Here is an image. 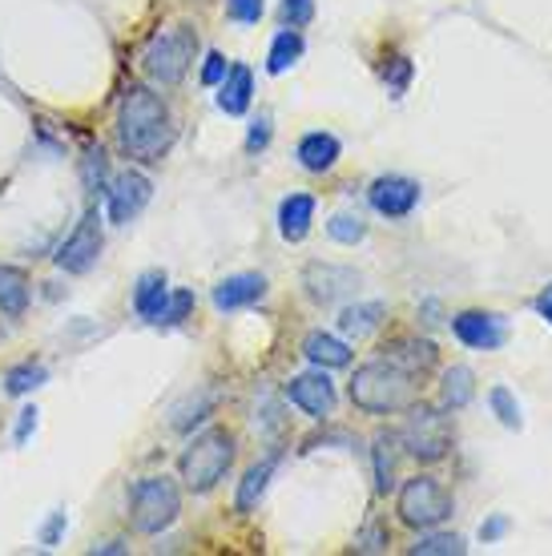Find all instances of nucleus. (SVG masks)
<instances>
[{"label":"nucleus","mask_w":552,"mask_h":556,"mask_svg":"<svg viewBox=\"0 0 552 556\" xmlns=\"http://www.w3.org/2000/svg\"><path fill=\"white\" fill-rule=\"evenodd\" d=\"M271 126H275V122H271V113H259V117L250 122V134H247V150L250 153H259V150H266V146H271Z\"/></svg>","instance_id":"35"},{"label":"nucleus","mask_w":552,"mask_h":556,"mask_svg":"<svg viewBox=\"0 0 552 556\" xmlns=\"http://www.w3.org/2000/svg\"><path fill=\"white\" fill-rule=\"evenodd\" d=\"M117 146L125 157L134 162H162L174 146V117L170 105L150 85H129L122 93V110H117Z\"/></svg>","instance_id":"1"},{"label":"nucleus","mask_w":552,"mask_h":556,"mask_svg":"<svg viewBox=\"0 0 552 556\" xmlns=\"http://www.w3.org/2000/svg\"><path fill=\"white\" fill-rule=\"evenodd\" d=\"M327 235L339 242V247H355L367 238V223H363L360 214H335L331 223H327Z\"/></svg>","instance_id":"29"},{"label":"nucleus","mask_w":552,"mask_h":556,"mask_svg":"<svg viewBox=\"0 0 552 556\" xmlns=\"http://www.w3.org/2000/svg\"><path fill=\"white\" fill-rule=\"evenodd\" d=\"M363 275L360 270H351V266H335V263H311L303 270V287L306 294L315 299L318 306H331L347 294L360 291Z\"/></svg>","instance_id":"11"},{"label":"nucleus","mask_w":552,"mask_h":556,"mask_svg":"<svg viewBox=\"0 0 552 556\" xmlns=\"http://www.w3.org/2000/svg\"><path fill=\"white\" fill-rule=\"evenodd\" d=\"M235 435L226 428H206L202 435H193L190 447L181 452L178 459V472H181V484L190 488L193 496H206L214 488L226 480L230 472V464H235Z\"/></svg>","instance_id":"3"},{"label":"nucleus","mask_w":552,"mask_h":556,"mask_svg":"<svg viewBox=\"0 0 552 556\" xmlns=\"http://www.w3.org/2000/svg\"><path fill=\"white\" fill-rule=\"evenodd\" d=\"M110 223L113 226H129L138 218L141 210L150 206L153 198V181L141 174V169H122V174H113L110 181Z\"/></svg>","instance_id":"9"},{"label":"nucleus","mask_w":552,"mask_h":556,"mask_svg":"<svg viewBox=\"0 0 552 556\" xmlns=\"http://www.w3.org/2000/svg\"><path fill=\"white\" fill-rule=\"evenodd\" d=\"M287 400L303 416L311 419H331L335 416V404H339V395H335V383L327 379V367H318V371H306V376H294L287 383Z\"/></svg>","instance_id":"10"},{"label":"nucleus","mask_w":552,"mask_h":556,"mask_svg":"<svg viewBox=\"0 0 552 556\" xmlns=\"http://www.w3.org/2000/svg\"><path fill=\"white\" fill-rule=\"evenodd\" d=\"M468 553V544L460 541L456 532H431L428 536H419L412 544V556H464Z\"/></svg>","instance_id":"28"},{"label":"nucleus","mask_w":552,"mask_h":556,"mask_svg":"<svg viewBox=\"0 0 552 556\" xmlns=\"http://www.w3.org/2000/svg\"><path fill=\"white\" fill-rule=\"evenodd\" d=\"M299 56H303V33L299 28H283L275 37V45H271V53H266V73L283 77Z\"/></svg>","instance_id":"26"},{"label":"nucleus","mask_w":552,"mask_h":556,"mask_svg":"<svg viewBox=\"0 0 552 556\" xmlns=\"http://www.w3.org/2000/svg\"><path fill=\"white\" fill-rule=\"evenodd\" d=\"M384 355H391L396 363H403V367H412L415 376H424V371H431L436 367V343L431 339H415V334H403V339H396V343H387Z\"/></svg>","instance_id":"21"},{"label":"nucleus","mask_w":552,"mask_h":556,"mask_svg":"<svg viewBox=\"0 0 552 556\" xmlns=\"http://www.w3.org/2000/svg\"><path fill=\"white\" fill-rule=\"evenodd\" d=\"M303 355L315 367H347L351 363V343H343V339H335V334H327V331H311L303 339Z\"/></svg>","instance_id":"22"},{"label":"nucleus","mask_w":552,"mask_h":556,"mask_svg":"<svg viewBox=\"0 0 552 556\" xmlns=\"http://www.w3.org/2000/svg\"><path fill=\"white\" fill-rule=\"evenodd\" d=\"M226 56L222 53H206V65H202V85H222V77H226Z\"/></svg>","instance_id":"36"},{"label":"nucleus","mask_w":552,"mask_h":556,"mask_svg":"<svg viewBox=\"0 0 552 556\" xmlns=\"http://www.w3.org/2000/svg\"><path fill=\"white\" fill-rule=\"evenodd\" d=\"M266 294V278L254 275V270H242V275H226L214 287V306L218 311H242V306L259 303Z\"/></svg>","instance_id":"14"},{"label":"nucleus","mask_w":552,"mask_h":556,"mask_svg":"<svg viewBox=\"0 0 552 556\" xmlns=\"http://www.w3.org/2000/svg\"><path fill=\"white\" fill-rule=\"evenodd\" d=\"M278 472V452H271L266 459H259L247 476H242V484H238V496H235V513H254L259 501H263L266 484H271V476Z\"/></svg>","instance_id":"19"},{"label":"nucleus","mask_w":552,"mask_h":556,"mask_svg":"<svg viewBox=\"0 0 552 556\" xmlns=\"http://www.w3.org/2000/svg\"><path fill=\"white\" fill-rule=\"evenodd\" d=\"M339 153H343L339 138H335V134H323V129H315V134H306V138L299 141V166L311 169V174H327V169L339 162Z\"/></svg>","instance_id":"18"},{"label":"nucleus","mask_w":552,"mask_h":556,"mask_svg":"<svg viewBox=\"0 0 552 556\" xmlns=\"http://www.w3.org/2000/svg\"><path fill=\"white\" fill-rule=\"evenodd\" d=\"M311 223H315V198L311 194L283 198V206H278V235L287 238V242H303L311 235Z\"/></svg>","instance_id":"17"},{"label":"nucleus","mask_w":552,"mask_h":556,"mask_svg":"<svg viewBox=\"0 0 552 556\" xmlns=\"http://www.w3.org/2000/svg\"><path fill=\"white\" fill-rule=\"evenodd\" d=\"M250 98H254V73L247 65H230L218 85V110L226 117H242L250 110Z\"/></svg>","instance_id":"16"},{"label":"nucleus","mask_w":552,"mask_h":556,"mask_svg":"<svg viewBox=\"0 0 552 556\" xmlns=\"http://www.w3.org/2000/svg\"><path fill=\"white\" fill-rule=\"evenodd\" d=\"M33 428H37V407H25V412H21V424H16V444H25Z\"/></svg>","instance_id":"39"},{"label":"nucleus","mask_w":552,"mask_h":556,"mask_svg":"<svg viewBox=\"0 0 552 556\" xmlns=\"http://www.w3.org/2000/svg\"><path fill=\"white\" fill-rule=\"evenodd\" d=\"M266 0H226V16L238 21V25H259Z\"/></svg>","instance_id":"33"},{"label":"nucleus","mask_w":552,"mask_h":556,"mask_svg":"<svg viewBox=\"0 0 552 556\" xmlns=\"http://www.w3.org/2000/svg\"><path fill=\"white\" fill-rule=\"evenodd\" d=\"M85 157H89V162H85V186H101V178H105V153L89 150Z\"/></svg>","instance_id":"37"},{"label":"nucleus","mask_w":552,"mask_h":556,"mask_svg":"<svg viewBox=\"0 0 552 556\" xmlns=\"http://www.w3.org/2000/svg\"><path fill=\"white\" fill-rule=\"evenodd\" d=\"M400 444H403V452L415 456L419 464H440V459L452 452V419H448V412L415 400V404L407 407V419H403Z\"/></svg>","instance_id":"6"},{"label":"nucleus","mask_w":552,"mask_h":556,"mask_svg":"<svg viewBox=\"0 0 552 556\" xmlns=\"http://www.w3.org/2000/svg\"><path fill=\"white\" fill-rule=\"evenodd\" d=\"M456 501H452V492L436 480V476H412V480H403L400 484V496H396V513L407 529H440L443 520L452 516Z\"/></svg>","instance_id":"7"},{"label":"nucleus","mask_w":552,"mask_h":556,"mask_svg":"<svg viewBox=\"0 0 552 556\" xmlns=\"http://www.w3.org/2000/svg\"><path fill=\"white\" fill-rule=\"evenodd\" d=\"M452 331H456L460 343L472 351H500L504 339H509L504 319L492 315V311H460L456 319H452Z\"/></svg>","instance_id":"13"},{"label":"nucleus","mask_w":552,"mask_h":556,"mask_svg":"<svg viewBox=\"0 0 552 556\" xmlns=\"http://www.w3.org/2000/svg\"><path fill=\"white\" fill-rule=\"evenodd\" d=\"M372 456H375V492L387 496L396 488V459H400V435L391 431H379L372 440Z\"/></svg>","instance_id":"23"},{"label":"nucleus","mask_w":552,"mask_h":556,"mask_svg":"<svg viewBox=\"0 0 552 556\" xmlns=\"http://www.w3.org/2000/svg\"><path fill=\"white\" fill-rule=\"evenodd\" d=\"M472 400H476V376H472V367H464V363L448 367L440 376V407L443 412H464Z\"/></svg>","instance_id":"20"},{"label":"nucleus","mask_w":552,"mask_h":556,"mask_svg":"<svg viewBox=\"0 0 552 556\" xmlns=\"http://www.w3.org/2000/svg\"><path fill=\"white\" fill-rule=\"evenodd\" d=\"M283 21L287 28H306L315 21V0H283Z\"/></svg>","instance_id":"34"},{"label":"nucleus","mask_w":552,"mask_h":556,"mask_svg":"<svg viewBox=\"0 0 552 556\" xmlns=\"http://www.w3.org/2000/svg\"><path fill=\"white\" fill-rule=\"evenodd\" d=\"M537 311H540V319H544L552 327V282L537 294Z\"/></svg>","instance_id":"41"},{"label":"nucleus","mask_w":552,"mask_h":556,"mask_svg":"<svg viewBox=\"0 0 552 556\" xmlns=\"http://www.w3.org/2000/svg\"><path fill=\"white\" fill-rule=\"evenodd\" d=\"M387 306L384 303H355V306H343L339 311V331L347 339H363V334H372L379 323H384Z\"/></svg>","instance_id":"24"},{"label":"nucleus","mask_w":552,"mask_h":556,"mask_svg":"<svg viewBox=\"0 0 552 556\" xmlns=\"http://www.w3.org/2000/svg\"><path fill=\"white\" fill-rule=\"evenodd\" d=\"M384 81L396 98H403V93H407V85H412V61H407V56H396V61L384 70Z\"/></svg>","instance_id":"32"},{"label":"nucleus","mask_w":552,"mask_h":556,"mask_svg":"<svg viewBox=\"0 0 552 556\" xmlns=\"http://www.w3.org/2000/svg\"><path fill=\"white\" fill-rule=\"evenodd\" d=\"M101 247H105V235H101V214L97 206H89L81 214V223L73 226V235L57 247L53 263L65 270V275H89L101 258Z\"/></svg>","instance_id":"8"},{"label":"nucleus","mask_w":552,"mask_h":556,"mask_svg":"<svg viewBox=\"0 0 552 556\" xmlns=\"http://www.w3.org/2000/svg\"><path fill=\"white\" fill-rule=\"evenodd\" d=\"M61 529H65V513H53V520H49V525H45V532H41V541L53 548L57 536H61Z\"/></svg>","instance_id":"40"},{"label":"nucleus","mask_w":552,"mask_h":556,"mask_svg":"<svg viewBox=\"0 0 552 556\" xmlns=\"http://www.w3.org/2000/svg\"><path fill=\"white\" fill-rule=\"evenodd\" d=\"M347 395L367 416H396V412H407L419 400V383H415L412 367L396 363L391 355H379L351 376Z\"/></svg>","instance_id":"2"},{"label":"nucleus","mask_w":552,"mask_h":556,"mask_svg":"<svg viewBox=\"0 0 552 556\" xmlns=\"http://www.w3.org/2000/svg\"><path fill=\"white\" fill-rule=\"evenodd\" d=\"M166 303H170L166 275H162V270H146V275L138 278V287H134V311H138V315H141L146 323H153V327H162Z\"/></svg>","instance_id":"15"},{"label":"nucleus","mask_w":552,"mask_h":556,"mask_svg":"<svg viewBox=\"0 0 552 556\" xmlns=\"http://www.w3.org/2000/svg\"><path fill=\"white\" fill-rule=\"evenodd\" d=\"M193 56H198V28L193 25H166L150 37V45L141 49V73L162 89L181 85V77L190 73Z\"/></svg>","instance_id":"4"},{"label":"nucleus","mask_w":552,"mask_h":556,"mask_svg":"<svg viewBox=\"0 0 552 556\" xmlns=\"http://www.w3.org/2000/svg\"><path fill=\"white\" fill-rule=\"evenodd\" d=\"M28 306V275L21 266L0 263V311L4 315H25Z\"/></svg>","instance_id":"25"},{"label":"nucleus","mask_w":552,"mask_h":556,"mask_svg":"<svg viewBox=\"0 0 552 556\" xmlns=\"http://www.w3.org/2000/svg\"><path fill=\"white\" fill-rule=\"evenodd\" d=\"M181 516V488L170 476H146L129 492V525L141 536H162Z\"/></svg>","instance_id":"5"},{"label":"nucleus","mask_w":552,"mask_h":556,"mask_svg":"<svg viewBox=\"0 0 552 556\" xmlns=\"http://www.w3.org/2000/svg\"><path fill=\"white\" fill-rule=\"evenodd\" d=\"M49 379V371H45L41 363H16V367H9L4 371V391L9 395H28V391H37Z\"/></svg>","instance_id":"27"},{"label":"nucleus","mask_w":552,"mask_h":556,"mask_svg":"<svg viewBox=\"0 0 552 556\" xmlns=\"http://www.w3.org/2000/svg\"><path fill=\"white\" fill-rule=\"evenodd\" d=\"M504 532H509V516H492V520H484L480 525V541L492 544V541H500Z\"/></svg>","instance_id":"38"},{"label":"nucleus","mask_w":552,"mask_h":556,"mask_svg":"<svg viewBox=\"0 0 552 556\" xmlns=\"http://www.w3.org/2000/svg\"><path fill=\"white\" fill-rule=\"evenodd\" d=\"M367 202H372V210L384 214V218H407V214L419 206V181L403 178V174H384V178L372 181Z\"/></svg>","instance_id":"12"},{"label":"nucleus","mask_w":552,"mask_h":556,"mask_svg":"<svg viewBox=\"0 0 552 556\" xmlns=\"http://www.w3.org/2000/svg\"><path fill=\"white\" fill-rule=\"evenodd\" d=\"M488 404H492V412H497V419L504 424V428H520V404L512 400L509 388H492V391H488Z\"/></svg>","instance_id":"30"},{"label":"nucleus","mask_w":552,"mask_h":556,"mask_svg":"<svg viewBox=\"0 0 552 556\" xmlns=\"http://www.w3.org/2000/svg\"><path fill=\"white\" fill-rule=\"evenodd\" d=\"M190 311H193V291H170L162 327H178V323H186V319H190Z\"/></svg>","instance_id":"31"}]
</instances>
